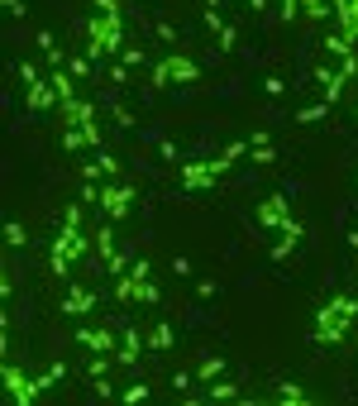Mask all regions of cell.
I'll list each match as a JSON object with an SVG mask.
<instances>
[{"label": "cell", "mask_w": 358, "mask_h": 406, "mask_svg": "<svg viewBox=\"0 0 358 406\" xmlns=\"http://www.w3.org/2000/svg\"><path fill=\"white\" fill-rule=\"evenodd\" d=\"M24 106H29V115H43V110H53V106H57L53 77H38V81H29V86H24Z\"/></svg>", "instance_id": "obj_10"}, {"label": "cell", "mask_w": 358, "mask_h": 406, "mask_svg": "<svg viewBox=\"0 0 358 406\" xmlns=\"http://www.w3.org/2000/svg\"><path fill=\"white\" fill-rule=\"evenodd\" d=\"M138 282H148V277L120 272V277H115V301H124V306H129V301H138Z\"/></svg>", "instance_id": "obj_17"}, {"label": "cell", "mask_w": 358, "mask_h": 406, "mask_svg": "<svg viewBox=\"0 0 358 406\" xmlns=\"http://www.w3.org/2000/svg\"><path fill=\"white\" fill-rule=\"evenodd\" d=\"M5 244H15V248H20V244H29V230L20 225V220H10V225H5Z\"/></svg>", "instance_id": "obj_32"}, {"label": "cell", "mask_w": 358, "mask_h": 406, "mask_svg": "<svg viewBox=\"0 0 358 406\" xmlns=\"http://www.w3.org/2000/svg\"><path fill=\"white\" fill-rule=\"evenodd\" d=\"M129 263H134V258H129V253H120V248H115L110 258H106V268H110L115 277H120V272H129Z\"/></svg>", "instance_id": "obj_36"}, {"label": "cell", "mask_w": 358, "mask_h": 406, "mask_svg": "<svg viewBox=\"0 0 358 406\" xmlns=\"http://www.w3.org/2000/svg\"><path fill=\"white\" fill-rule=\"evenodd\" d=\"M0 5H5V15H10V20H24V10H29L24 0H0Z\"/></svg>", "instance_id": "obj_41"}, {"label": "cell", "mask_w": 358, "mask_h": 406, "mask_svg": "<svg viewBox=\"0 0 358 406\" xmlns=\"http://www.w3.org/2000/svg\"><path fill=\"white\" fill-rule=\"evenodd\" d=\"M134 196L138 191L129 187V182H106V187H101V211H106V220L120 225V220L134 211Z\"/></svg>", "instance_id": "obj_7"}, {"label": "cell", "mask_w": 358, "mask_h": 406, "mask_svg": "<svg viewBox=\"0 0 358 406\" xmlns=\"http://www.w3.org/2000/svg\"><path fill=\"white\" fill-rule=\"evenodd\" d=\"M206 397L210 402H239V387L229 378H215V382H206Z\"/></svg>", "instance_id": "obj_18"}, {"label": "cell", "mask_w": 358, "mask_h": 406, "mask_svg": "<svg viewBox=\"0 0 358 406\" xmlns=\"http://www.w3.org/2000/svg\"><path fill=\"white\" fill-rule=\"evenodd\" d=\"M120 53H124V24H120V15L96 10V20L86 24V57L101 62V57H120Z\"/></svg>", "instance_id": "obj_3"}, {"label": "cell", "mask_w": 358, "mask_h": 406, "mask_svg": "<svg viewBox=\"0 0 358 406\" xmlns=\"http://www.w3.org/2000/svg\"><path fill=\"white\" fill-rule=\"evenodd\" d=\"M301 15L310 20V24H320V20H330V15H334V5H330V0H301Z\"/></svg>", "instance_id": "obj_20"}, {"label": "cell", "mask_w": 358, "mask_h": 406, "mask_svg": "<svg viewBox=\"0 0 358 406\" xmlns=\"http://www.w3.org/2000/svg\"><path fill=\"white\" fill-rule=\"evenodd\" d=\"M62 148H67V153H82V148H91V144H86V134L77 130V125H67V134H62Z\"/></svg>", "instance_id": "obj_24"}, {"label": "cell", "mask_w": 358, "mask_h": 406, "mask_svg": "<svg viewBox=\"0 0 358 406\" xmlns=\"http://www.w3.org/2000/svg\"><path fill=\"white\" fill-rule=\"evenodd\" d=\"M91 67H96V62H91V57H86V53L67 57V72H72V77H91Z\"/></svg>", "instance_id": "obj_30"}, {"label": "cell", "mask_w": 358, "mask_h": 406, "mask_svg": "<svg viewBox=\"0 0 358 406\" xmlns=\"http://www.w3.org/2000/svg\"><path fill=\"white\" fill-rule=\"evenodd\" d=\"M224 373V358H215V354H206L201 363H196V382H215Z\"/></svg>", "instance_id": "obj_19"}, {"label": "cell", "mask_w": 358, "mask_h": 406, "mask_svg": "<svg viewBox=\"0 0 358 406\" xmlns=\"http://www.w3.org/2000/svg\"><path fill=\"white\" fill-rule=\"evenodd\" d=\"M325 115H330V106H325V101H315V106H301L292 120H301V125H320Z\"/></svg>", "instance_id": "obj_22"}, {"label": "cell", "mask_w": 358, "mask_h": 406, "mask_svg": "<svg viewBox=\"0 0 358 406\" xmlns=\"http://www.w3.org/2000/svg\"><path fill=\"white\" fill-rule=\"evenodd\" d=\"M248 10H268V0H244Z\"/></svg>", "instance_id": "obj_49"}, {"label": "cell", "mask_w": 358, "mask_h": 406, "mask_svg": "<svg viewBox=\"0 0 358 406\" xmlns=\"http://www.w3.org/2000/svg\"><path fill=\"white\" fill-rule=\"evenodd\" d=\"M91 392H96L101 402H110V397H120V392H115V387H110V382H106V378H91Z\"/></svg>", "instance_id": "obj_37"}, {"label": "cell", "mask_w": 358, "mask_h": 406, "mask_svg": "<svg viewBox=\"0 0 358 406\" xmlns=\"http://www.w3.org/2000/svg\"><path fill=\"white\" fill-rule=\"evenodd\" d=\"M339 77H344V81H358V53L339 62Z\"/></svg>", "instance_id": "obj_40"}, {"label": "cell", "mask_w": 358, "mask_h": 406, "mask_svg": "<svg viewBox=\"0 0 358 406\" xmlns=\"http://www.w3.org/2000/svg\"><path fill=\"white\" fill-rule=\"evenodd\" d=\"M153 34H158V38H163V43H177V29L167 24V20H158V24H153Z\"/></svg>", "instance_id": "obj_42"}, {"label": "cell", "mask_w": 358, "mask_h": 406, "mask_svg": "<svg viewBox=\"0 0 358 406\" xmlns=\"http://www.w3.org/2000/svg\"><path fill=\"white\" fill-rule=\"evenodd\" d=\"M115 220H106V225H101V230H96V234H91V239H96V253H101V258H110L115 253V230H110Z\"/></svg>", "instance_id": "obj_21"}, {"label": "cell", "mask_w": 358, "mask_h": 406, "mask_svg": "<svg viewBox=\"0 0 358 406\" xmlns=\"http://www.w3.org/2000/svg\"><path fill=\"white\" fill-rule=\"evenodd\" d=\"M325 53H334V57H354V38H344V34H330V38H325Z\"/></svg>", "instance_id": "obj_23"}, {"label": "cell", "mask_w": 358, "mask_h": 406, "mask_svg": "<svg viewBox=\"0 0 358 406\" xmlns=\"http://www.w3.org/2000/svg\"><path fill=\"white\" fill-rule=\"evenodd\" d=\"M358 321V301L354 297H330L320 311H315V325H310V340L315 344H344V335H349V325Z\"/></svg>", "instance_id": "obj_2"}, {"label": "cell", "mask_w": 358, "mask_h": 406, "mask_svg": "<svg viewBox=\"0 0 358 406\" xmlns=\"http://www.w3.org/2000/svg\"><path fill=\"white\" fill-rule=\"evenodd\" d=\"M296 244H301V239H292V234H282V239H277L273 248H268V253H273V263H282V258H292V248H296Z\"/></svg>", "instance_id": "obj_27"}, {"label": "cell", "mask_w": 358, "mask_h": 406, "mask_svg": "<svg viewBox=\"0 0 358 406\" xmlns=\"http://www.w3.org/2000/svg\"><path fill=\"white\" fill-rule=\"evenodd\" d=\"M172 344H177V330H172L167 321H158L153 330H148V349H153V354H167Z\"/></svg>", "instance_id": "obj_16"}, {"label": "cell", "mask_w": 358, "mask_h": 406, "mask_svg": "<svg viewBox=\"0 0 358 406\" xmlns=\"http://www.w3.org/2000/svg\"><path fill=\"white\" fill-rule=\"evenodd\" d=\"M334 5V20H339V34L358 43V0H330Z\"/></svg>", "instance_id": "obj_14"}, {"label": "cell", "mask_w": 358, "mask_h": 406, "mask_svg": "<svg viewBox=\"0 0 358 406\" xmlns=\"http://www.w3.org/2000/svg\"><path fill=\"white\" fill-rule=\"evenodd\" d=\"M248 162H258V167H268V162H277V148H273V144H258V148L248 153Z\"/></svg>", "instance_id": "obj_33"}, {"label": "cell", "mask_w": 358, "mask_h": 406, "mask_svg": "<svg viewBox=\"0 0 358 406\" xmlns=\"http://www.w3.org/2000/svg\"><path fill=\"white\" fill-rule=\"evenodd\" d=\"M96 292H91V287H72V292H67V297H62V316H72V321H82V316H91V311H96Z\"/></svg>", "instance_id": "obj_12"}, {"label": "cell", "mask_w": 358, "mask_h": 406, "mask_svg": "<svg viewBox=\"0 0 358 406\" xmlns=\"http://www.w3.org/2000/svg\"><path fill=\"white\" fill-rule=\"evenodd\" d=\"M86 248H96V239L82 234V201H77V206H67L62 230H57V239L48 244V268H53V277H72V263L82 258Z\"/></svg>", "instance_id": "obj_1"}, {"label": "cell", "mask_w": 358, "mask_h": 406, "mask_svg": "<svg viewBox=\"0 0 358 406\" xmlns=\"http://www.w3.org/2000/svg\"><path fill=\"white\" fill-rule=\"evenodd\" d=\"M77 344L91 354H115L120 344H115V330H86V325H77Z\"/></svg>", "instance_id": "obj_13"}, {"label": "cell", "mask_w": 358, "mask_h": 406, "mask_svg": "<svg viewBox=\"0 0 358 406\" xmlns=\"http://www.w3.org/2000/svg\"><path fill=\"white\" fill-rule=\"evenodd\" d=\"M101 172H106V182H120V177H124V167H120V158H106V153H101Z\"/></svg>", "instance_id": "obj_34"}, {"label": "cell", "mask_w": 358, "mask_h": 406, "mask_svg": "<svg viewBox=\"0 0 358 406\" xmlns=\"http://www.w3.org/2000/svg\"><path fill=\"white\" fill-rule=\"evenodd\" d=\"M354 115H358V106H354Z\"/></svg>", "instance_id": "obj_52"}, {"label": "cell", "mask_w": 358, "mask_h": 406, "mask_svg": "<svg viewBox=\"0 0 358 406\" xmlns=\"http://www.w3.org/2000/svg\"><path fill=\"white\" fill-rule=\"evenodd\" d=\"M292 220V201L282 196V191H273V196H263L258 201V225L268 230V234H282V225Z\"/></svg>", "instance_id": "obj_9"}, {"label": "cell", "mask_w": 358, "mask_h": 406, "mask_svg": "<svg viewBox=\"0 0 358 406\" xmlns=\"http://www.w3.org/2000/svg\"><path fill=\"white\" fill-rule=\"evenodd\" d=\"M106 368H110V354H96V358L86 363V378H106Z\"/></svg>", "instance_id": "obj_35"}, {"label": "cell", "mask_w": 358, "mask_h": 406, "mask_svg": "<svg viewBox=\"0 0 358 406\" xmlns=\"http://www.w3.org/2000/svg\"><path fill=\"white\" fill-rule=\"evenodd\" d=\"M234 43H239V29H234V24H224L220 34H215V48H220V53H234Z\"/></svg>", "instance_id": "obj_26"}, {"label": "cell", "mask_w": 358, "mask_h": 406, "mask_svg": "<svg viewBox=\"0 0 358 406\" xmlns=\"http://www.w3.org/2000/svg\"><path fill=\"white\" fill-rule=\"evenodd\" d=\"M201 20H206V29H210V34H220V29H224V15H220V10H201Z\"/></svg>", "instance_id": "obj_38"}, {"label": "cell", "mask_w": 358, "mask_h": 406, "mask_svg": "<svg viewBox=\"0 0 358 406\" xmlns=\"http://www.w3.org/2000/svg\"><path fill=\"white\" fill-rule=\"evenodd\" d=\"M220 5H224V0H206V10H220Z\"/></svg>", "instance_id": "obj_51"}, {"label": "cell", "mask_w": 358, "mask_h": 406, "mask_svg": "<svg viewBox=\"0 0 358 406\" xmlns=\"http://www.w3.org/2000/svg\"><path fill=\"white\" fill-rule=\"evenodd\" d=\"M20 81H24V86H29V81H38V67H34V62H20Z\"/></svg>", "instance_id": "obj_48"}, {"label": "cell", "mask_w": 358, "mask_h": 406, "mask_svg": "<svg viewBox=\"0 0 358 406\" xmlns=\"http://www.w3.org/2000/svg\"><path fill=\"white\" fill-rule=\"evenodd\" d=\"M57 110H62V120H67V125H77V130H82L91 148H101V125H96V106H91L86 96H72V101H62Z\"/></svg>", "instance_id": "obj_6"}, {"label": "cell", "mask_w": 358, "mask_h": 406, "mask_svg": "<svg viewBox=\"0 0 358 406\" xmlns=\"http://www.w3.org/2000/svg\"><path fill=\"white\" fill-rule=\"evenodd\" d=\"M273 397H277L282 406H310V392H306L301 382H277Z\"/></svg>", "instance_id": "obj_15"}, {"label": "cell", "mask_w": 358, "mask_h": 406, "mask_svg": "<svg viewBox=\"0 0 358 406\" xmlns=\"http://www.w3.org/2000/svg\"><path fill=\"white\" fill-rule=\"evenodd\" d=\"M120 62H124V67L134 72V67H143V62H148V53H143V48H134V43H124V53H120Z\"/></svg>", "instance_id": "obj_28"}, {"label": "cell", "mask_w": 358, "mask_h": 406, "mask_svg": "<svg viewBox=\"0 0 358 406\" xmlns=\"http://www.w3.org/2000/svg\"><path fill=\"white\" fill-rule=\"evenodd\" d=\"M148 392H153L148 382H134V387H124V392H120V402H124V406H138V402H148Z\"/></svg>", "instance_id": "obj_25"}, {"label": "cell", "mask_w": 358, "mask_h": 406, "mask_svg": "<svg viewBox=\"0 0 358 406\" xmlns=\"http://www.w3.org/2000/svg\"><path fill=\"white\" fill-rule=\"evenodd\" d=\"M91 201L101 206V182H82V206H91Z\"/></svg>", "instance_id": "obj_39"}, {"label": "cell", "mask_w": 358, "mask_h": 406, "mask_svg": "<svg viewBox=\"0 0 358 406\" xmlns=\"http://www.w3.org/2000/svg\"><path fill=\"white\" fill-rule=\"evenodd\" d=\"M115 125H120V130H134L138 120H134V115H129V110H124V106H115Z\"/></svg>", "instance_id": "obj_43"}, {"label": "cell", "mask_w": 358, "mask_h": 406, "mask_svg": "<svg viewBox=\"0 0 358 406\" xmlns=\"http://www.w3.org/2000/svg\"><path fill=\"white\" fill-rule=\"evenodd\" d=\"M143 344H148V340L138 335L134 325H124V330H120V349H115V363L134 368V363H138V354H143Z\"/></svg>", "instance_id": "obj_11"}, {"label": "cell", "mask_w": 358, "mask_h": 406, "mask_svg": "<svg viewBox=\"0 0 358 406\" xmlns=\"http://www.w3.org/2000/svg\"><path fill=\"white\" fill-rule=\"evenodd\" d=\"M110 81H115V86H124V81H129V67H124V62H110Z\"/></svg>", "instance_id": "obj_45"}, {"label": "cell", "mask_w": 358, "mask_h": 406, "mask_svg": "<svg viewBox=\"0 0 358 406\" xmlns=\"http://www.w3.org/2000/svg\"><path fill=\"white\" fill-rule=\"evenodd\" d=\"M196 292H201V297L210 301V297H215V292H220V287H215V282H210V277H201V282H196Z\"/></svg>", "instance_id": "obj_47"}, {"label": "cell", "mask_w": 358, "mask_h": 406, "mask_svg": "<svg viewBox=\"0 0 358 406\" xmlns=\"http://www.w3.org/2000/svg\"><path fill=\"white\" fill-rule=\"evenodd\" d=\"M0 382H5L10 402H20V406L38 402V387H34V378H29V373L20 368V363H5V368H0Z\"/></svg>", "instance_id": "obj_8"}, {"label": "cell", "mask_w": 358, "mask_h": 406, "mask_svg": "<svg viewBox=\"0 0 358 406\" xmlns=\"http://www.w3.org/2000/svg\"><path fill=\"white\" fill-rule=\"evenodd\" d=\"M296 15H301V0H277V20L282 24H292Z\"/></svg>", "instance_id": "obj_31"}, {"label": "cell", "mask_w": 358, "mask_h": 406, "mask_svg": "<svg viewBox=\"0 0 358 406\" xmlns=\"http://www.w3.org/2000/svg\"><path fill=\"white\" fill-rule=\"evenodd\" d=\"M349 248H358V230H349Z\"/></svg>", "instance_id": "obj_50"}, {"label": "cell", "mask_w": 358, "mask_h": 406, "mask_svg": "<svg viewBox=\"0 0 358 406\" xmlns=\"http://www.w3.org/2000/svg\"><path fill=\"white\" fill-rule=\"evenodd\" d=\"M138 301H143V306H158V301H163V292H158V282H153V277H148V282H138Z\"/></svg>", "instance_id": "obj_29"}, {"label": "cell", "mask_w": 358, "mask_h": 406, "mask_svg": "<svg viewBox=\"0 0 358 406\" xmlns=\"http://www.w3.org/2000/svg\"><path fill=\"white\" fill-rule=\"evenodd\" d=\"M172 81H201V67L182 53H167L153 62V91H167Z\"/></svg>", "instance_id": "obj_5"}, {"label": "cell", "mask_w": 358, "mask_h": 406, "mask_svg": "<svg viewBox=\"0 0 358 406\" xmlns=\"http://www.w3.org/2000/svg\"><path fill=\"white\" fill-rule=\"evenodd\" d=\"M172 387H177V392H192L196 378H192V373H172Z\"/></svg>", "instance_id": "obj_44"}, {"label": "cell", "mask_w": 358, "mask_h": 406, "mask_svg": "<svg viewBox=\"0 0 358 406\" xmlns=\"http://www.w3.org/2000/svg\"><path fill=\"white\" fill-rule=\"evenodd\" d=\"M172 272H177V277H192V258L177 253V258H172Z\"/></svg>", "instance_id": "obj_46"}, {"label": "cell", "mask_w": 358, "mask_h": 406, "mask_svg": "<svg viewBox=\"0 0 358 406\" xmlns=\"http://www.w3.org/2000/svg\"><path fill=\"white\" fill-rule=\"evenodd\" d=\"M229 167H234V158H229V153L206 158V162H187V167H182V182H187V191H210L224 172H229Z\"/></svg>", "instance_id": "obj_4"}]
</instances>
